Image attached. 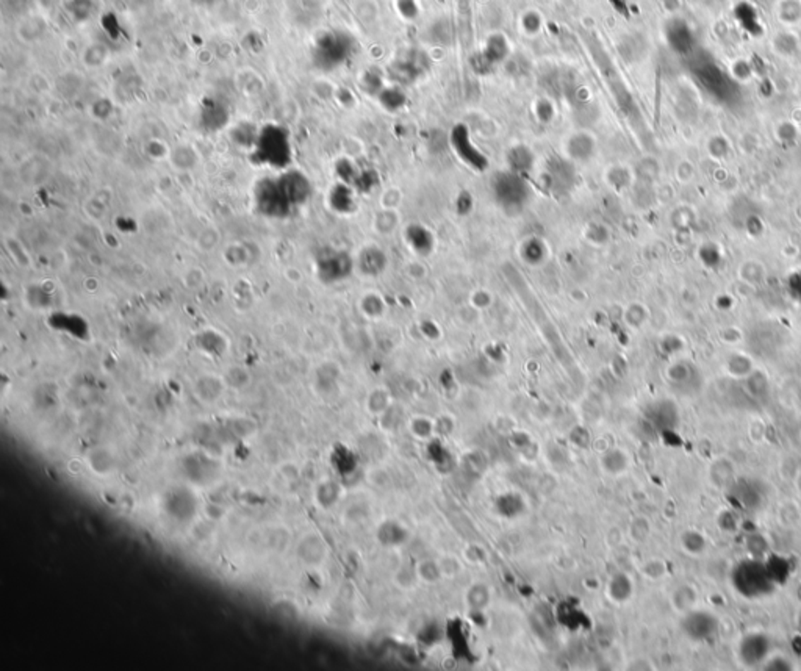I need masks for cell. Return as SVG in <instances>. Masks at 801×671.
Segmentation results:
<instances>
[{"label":"cell","mask_w":801,"mask_h":671,"mask_svg":"<svg viewBox=\"0 0 801 671\" xmlns=\"http://www.w3.org/2000/svg\"><path fill=\"white\" fill-rule=\"evenodd\" d=\"M310 185L299 172H290L278 180H263L256 191L257 207L261 213L283 216L309 199Z\"/></svg>","instance_id":"1"},{"label":"cell","mask_w":801,"mask_h":671,"mask_svg":"<svg viewBox=\"0 0 801 671\" xmlns=\"http://www.w3.org/2000/svg\"><path fill=\"white\" fill-rule=\"evenodd\" d=\"M511 57V42L501 32L487 36L480 50L471 57V66L479 74H489L498 64L506 63Z\"/></svg>","instance_id":"2"},{"label":"cell","mask_w":801,"mask_h":671,"mask_svg":"<svg viewBox=\"0 0 801 671\" xmlns=\"http://www.w3.org/2000/svg\"><path fill=\"white\" fill-rule=\"evenodd\" d=\"M257 154L263 163L283 166L290 160L288 135L279 127H269L261 132L257 144Z\"/></svg>","instance_id":"3"},{"label":"cell","mask_w":801,"mask_h":671,"mask_svg":"<svg viewBox=\"0 0 801 671\" xmlns=\"http://www.w3.org/2000/svg\"><path fill=\"white\" fill-rule=\"evenodd\" d=\"M352 50V38L346 33L333 32L327 33L324 38L319 41L318 54L323 57V60L327 63V66L335 68L338 66L341 61H345Z\"/></svg>","instance_id":"4"},{"label":"cell","mask_w":801,"mask_h":671,"mask_svg":"<svg viewBox=\"0 0 801 671\" xmlns=\"http://www.w3.org/2000/svg\"><path fill=\"white\" fill-rule=\"evenodd\" d=\"M426 63L427 57L423 50L410 49L404 57H400L399 60L391 63L390 74L399 83H410L413 80H417L421 72L425 71Z\"/></svg>","instance_id":"5"},{"label":"cell","mask_w":801,"mask_h":671,"mask_svg":"<svg viewBox=\"0 0 801 671\" xmlns=\"http://www.w3.org/2000/svg\"><path fill=\"white\" fill-rule=\"evenodd\" d=\"M451 144H453L456 154L461 155L463 162H467L470 166L477 167V170H484L487 166L485 157L471 143L468 129L465 126L454 127L453 133H451Z\"/></svg>","instance_id":"6"},{"label":"cell","mask_w":801,"mask_h":671,"mask_svg":"<svg viewBox=\"0 0 801 671\" xmlns=\"http://www.w3.org/2000/svg\"><path fill=\"white\" fill-rule=\"evenodd\" d=\"M493 186L501 199L507 202H523L528 196L526 182L521 179L518 172L509 171L501 172L493 180Z\"/></svg>","instance_id":"7"},{"label":"cell","mask_w":801,"mask_h":671,"mask_svg":"<svg viewBox=\"0 0 801 671\" xmlns=\"http://www.w3.org/2000/svg\"><path fill=\"white\" fill-rule=\"evenodd\" d=\"M456 33H457V30H456V25L453 23V19L446 18V16H441V18L434 19L432 23L426 27L425 38H426L429 44L445 47V46L454 44Z\"/></svg>","instance_id":"8"},{"label":"cell","mask_w":801,"mask_h":671,"mask_svg":"<svg viewBox=\"0 0 801 671\" xmlns=\"http://www.w3.org/2000/svg\"><path fill=\"white\" fill-rule=\"evenodd\" d=\"M565 149L571 160L587 162L595 154V140L586 132H578L568 138Z\"/></svg>","instance_id":"9"},{"label":"cell","mask_w":801,"mask_h":671,"mask_svg":"<svg viewBox=\"0 0 801 671\" xmlns=\"http://www.w3.org/2000/svg\"><path fill=\"white\" fill-rule=\"evenodd\" d=\"M775 18L784 28L801 24V0H776Z\"/></svg>","instance_id":"10"},{"label":"cell","mask_w":801,"mask_h":671,"mask_svg":"<svg viewBox=\"0 0 801 671\" xmlns=\"http://www.w3.org/2000/svg\"><path fill=\"white\" fill-rule=\"evenodd\" d=\"M771 47H773L775 54L789 57L797 54L800 47L798 36L792 32V28H784V30L778 32L773 38H771Z\"/></svg>","instance_id":"11"},{"label":"cell","mask_w":801,"mask_h":671,"mask_svg":"<svg viewBox=\"0 0 801 671\" xmlns=\"http://www.w3.org/2000/svg\"><path fill=\"white\" fill-rule=\"evenodd\" d=\"M509 165H511V171L514 172H526L530 166L534 165V155L530 149H528L526 146H515L511 150H509Z\"/></svg>","instance_id":"12"},{"label":"cell","mask_w":801,"mask_h":671,"mask_svg":"<svg viewBox=\"0 0 801 671\" xmlns=\"http://www.w3.org/2000/svg\"><path fill=\"white\" fill-rule=\"evenodd\" d=\"M709 476L713 485L723 488L734 479V466L730 461H726V458H718V461L712 462Z\"/></svg>","instance_id":"13"},{"label":"cell","mask_w":801,"mask_h":671,"mask_svg":"<svg viewBox=\"0 0 801 671\" xmlns=\"http://www.w3.org/2000/svg\"><path fill=\"white\" fill-rule=\"evenodd\" d=\"M543 23L545 19L542 16V13L534 8L523 11L518 18V27L521 28V32L528 36H535L540 33L543 28Z\"/></svg>","instance_id":"14"},{"label":"cell","mask_w":801,"mask_h":671,"mask_svg":"<svg viewBox=\"0 0 801 671\" xmlns=\"http://www.w3.org/2000/svg\"><path fill=\"white\" fill-rule=\"evenodd\" d=\"M379 100L388 112H398L405 105L407 97L404 91L398 86H390V88H384L379 93Z\"/></svg>","instance_id":"15"},{"label":"cell","mask_w":801,"mask_h":671,"mask_svg":"<svg viewBox=\"0 0 801 671\" xmlns=\"http://www.w3.org/2000/svg\"><path fill=\"white\" fill-rule=\"evenodd\" d=\"M708 150L711 157L717 160H723L725 157H728V154H730L731 146L730 141H728V138L722 135H713L708 143Z\"/></svg>","instance_id":"16"},{"label":"cell","mask_w":801,"mask_h":671,"mask_svg":"<svg viewBox=\"0 0 801 671\" xmlns=\"http://www.w3.org/2000/svg\"><path fill=\"white\" fill-rule=\"evenodd\" d=\"M395 6L399 16L405 20H415L420 16L421 6L418 0H396Z\"/></svg>","instance_id":"17"},{"label":"cell","mask_w":801,"mask_h":671,"mask_svg":"<svg viewBox=\"0 0 801 671\" xmlns=\"http://www.w3.org/2000/svg\"><path fill=\"white\" fill-rule=\"evenodd\" d=\"M695 601H696V595L690 587H682L680 590H676L673 595L675 607H678L680 610H686L687 607H692V605L695 604Z\"/></svg>","instance_id":"18"},{"label":"cell","mask_w":801,"mask_h":671,"mask_svg":"<svg viewBox=\"0 0 801 671\" xmlns=\"http://www.w3.org/2000/svg\"><path fill=\"white\" fill-rule=\"evenodd\" d=\"M91 466L94 470H97L99 463H102V468L100 473L104 474L107 471H110L113 468V458L110 456V452L105 451V449H97V451H93L91 452Z\"/></svg>","instance_id":"19"},{"label":"cell","mask_w":801,"mask_h":671,"mask_svg":"<svg viewBox=\"0 0 801 671\" xmlns=\"http://www.w3.org/2000/svg\"><path fill=\"white\" fill-rule=\"evenodd\" d=\"M731 74L735 80H739V82H747V80H749L753 76V68L747 60H744V58H739V60H735L732 63Z\"/></svg>","instance_id":"20"},{"label":"cell","mask_w":801,"mask_h":671,"mask_svg":"<svg viewBox=\"0 0 801 671\" xmlns=\"http://www.w3.org/2000/svg\"><path fill=\"white\" fill-rule=\"evenodd\" d=\"M682 543L690 554H700L704 550V537L696 532H687L682 538Z\"/></svg>","instance_id":"21"},{"label":"cell","mask_w":801,"mask_h":671,"mask_svg":"<svg viewBox=\"0 0 801 671\" xmlns=\"http://www.w3.org/2000/svg\"><path fill=\"white\" fill-rule=\"evenodd\" d=\"M776 135H778V138H779V141L790 143V141H793V140H795V138L798 136V130H797L795 124L785 121V122H781V124H779V126H778Z\"/></svg>","instance_id":"22"},{"label":"cell","mask_w":801,"mask_h":671,"mask_svg":"<svg viewBox=\"0 0 801 671\" xmlns=\"http://www.w3.org/2000/svg\"><path fill=\"white\" fill-rule=\"evenodd\" d=\"M535 113H537V118L540 119L542 122H548L552 119V116H554V107L550 100L546 99H540L537 100L535 104Z\"/></svg>","instance_id":"23"},{"label":"cell","mask_w":801,"mask_h":671,"mask_svg":"<svg viewBox=\"0 0 801 671\" xmlns=\"http://www.w3.org/2000/svg\"><path fill=\"white\" fill-rule=\"evenodd\" d=\"M631 534L634 535L636 542H645V538L650 534V524L646 520H636L634 524H631Z\"/></svg>","instance_id":"24"},{"label":"cell","mask_w":801,"mask_h":671,"mask_svg":"<svg viewBox=\"0 0 801 671\" xmlns=\"http://www.w3.org/2000/svg\"><path fill=\"white\" fill-rule=\"evenodd\" d=\"M645 573L650 579H660L665 574V564L660 560L648 562L645 565Z\"/></svg>","instance_id":"25"}]
</instances>
